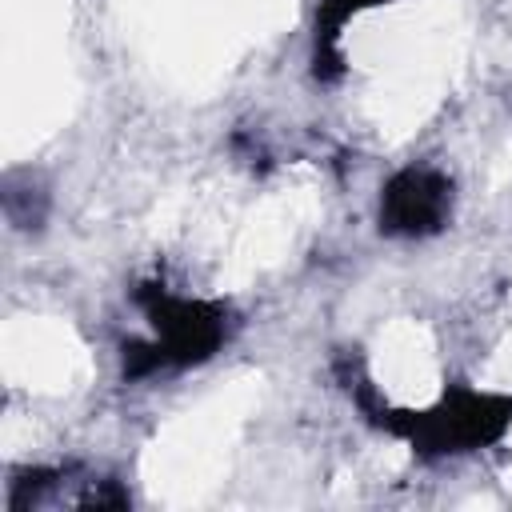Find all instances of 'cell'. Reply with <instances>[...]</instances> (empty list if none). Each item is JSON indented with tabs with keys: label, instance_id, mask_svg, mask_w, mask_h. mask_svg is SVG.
<instances>
[{
	"label": "cell",
	"instance_id": "obj_1",
	"mask_svg": "<svg viewBox=\"0 0 512 512\" xmlns=\"http://www.w3.org/2000/svg\"><path fill=\"white\" fill-rule=\"evenodd\" d=\"M376 428L400 436L420 456H464L500 444L512 428V392L476 384H448L428 408H364Z\"/></svg>",
	"mask_w": 512,
	"mask_h": 512
},
{
	"label": "cell",
	"instance_id": "obj_2",
	"mask_svg": "<svg viewBox=\"0 0 512 512\" xmlns=\"http://www.w3.org/2000/svg\"><path fill=\"white\" fill-rule=\"evenodd\" d=\"M136 304L152 324V340L124 344V376L144 380L168 368L212 360L228 344V308L204 296H180L168 284H136Z\"/></svg>",
	"mask_w": 512,
	"mask_h": 512
},
{
	"label": "cell",
	"instance_id": "obj_3",
	"mask_svg": "<svg viewBox=\"0 0 512 512\" xmlns=\"http://www.w3.org/2000/svg\"><path fill=\"white\" fill-rule=\"evenodd\" d=\"M452 216V180L440 168L408 164L380 188V232L424 240L436 236Z\"/></svg>",
	"mask_w": 512,
	"mask_h": 512
},
{
	"label": "cell",
	"instance_id": "obj_4",
	"mask_svg": "<svg viewBox=\"0 0 512 512\" xmlns=\"http://www.w3.org/2000/svg\"><path fill=\"white\" fill-rule=\"evenodd\" d=\"M388 0H320L316 8V32H312V68L320 80H336L344 72V52H340V36L348 28L352 16L380 8Z\"/></svg>",
	"mask_w": 512,
	"mask_h": 512
}]
</instances>
